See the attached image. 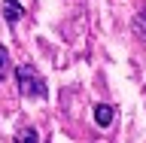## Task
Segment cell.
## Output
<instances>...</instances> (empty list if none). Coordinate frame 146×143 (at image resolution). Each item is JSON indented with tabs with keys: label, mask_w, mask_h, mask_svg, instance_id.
Segmentation results:
<instances>
[{
	"label": "cell",
	"mask_w": 146,
	"mask_h": 143,
	"mask_svg": "<svg viewBox=\"0 0 146 143\" xmlns=\"http://www.w3.org/2000/svg\"><path fill=\"white\" fill-rule=\"evenodd\" d=\"M15 79H18V91L25 94V98H46V79L40 73L31 67V64H21L15 67Z\"/></svg>",
	"instance_id": "6da1fadb"
},
{
	"label": "cell",
	"mask_w": 146,
	"mask_h": 143,
	"mask_svg": "<svg viewBox=\"0 0 146 143\" xmlns=\"http://www.w3.org/2000/svg\"><path fill=\"white\" fill-rule=\"evenodd\" d=\"M9 76V52L6 46H0V79H6Z\"/></svg>",
	"instance_id": "8992f818"
},
{
	"label": "cell",
	"mask_w": 146,
	"mask_h": 143,
	"mask_svg": "<svg viewBox=\"0 0 146 143\" xmlns=\"http://www.w3.org/2000/svg\"><path fill=\"white\" fill-rule=\"evenodd\" d=\"M21 15H25V6H21L18 0H3V21H6L9 27H15Z\"/></svg>",
	"instance_id": "7a4b0ae2"
},
{
	"label": "cell",
	"mask_w": 146,
	"mask_h": 143,
	"mask_svg": "<svg viewBox=\"0 0 146 143\" xmlns=\"http://www.w3.org/2000/svg\"><path fill=\"white\" fill-rule=\"evenodd\" d=\"M15 143H40V134H36V128H25V131L15 137Z\"/></svg>",
	"instance_id": "5b68a950"
},
{
	"label": "cell",
	"mask_w": 146,
	"mask_h": 143,
	"mask_svg": "<svg viewBox=\"0 0 146 143\" xmlns=\"http://www.w3.org/2000/svg\"><path fill=\"white\" fill-rule=\"evenodd\" d=\"M131 27H134V34L140 37V40H146V6H143V9H140V12L134 15V21H131Z\"/></svg>",
	"instance_id": "277c9868"
},
{
	"label": "cell",
	"mask_w": 146,
	"mask_h": 143,
	"mask_svg": "<svg viewBox=\"0 0 146 143\" xmlns=\"http://www.w3.org/2000/svg\"><path fill=\"white\" fill-rule=\"evenodd\" d=\"M113 116H116V110L110 107V104H98V107H94V122H98L100 128L113 125Z\"/></svg>",
	"instance_id": "3957f363"
}]
</instances>
